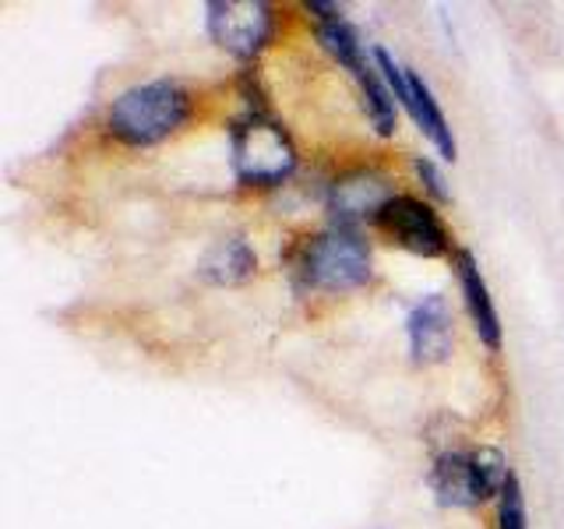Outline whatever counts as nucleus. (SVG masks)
<instances>
[{"label":"nucleus","instance_id":"obj_2","mask_svg":"<svg viewBox=\"0 0 564 529\" xmlns=\"http://www.w3.org/2000/svg\"><path fill=\"white\" fill-rule=\"evenodd\" d=\"M229 166L243 187H279L296 170V145L275 117L251 106L229 123Z\"/></svg>","mask_w":564,"mask_h":529},{"label":"nucleus","instance_id":"obj_9","mask_svg":"<svg viewBox=\"0 0 564 529\" xmlns=\"http://www.w3.org/2000/svg\"><path fill=\"white\" fill-rule=\"evenodd\" d=\"M455 276H458V290H463V300H466V311L473 317V328L480 335V343L498 353L501 349V314L494 307V296H490V287L480 272V261H476L473 251H458L455 255Z\"/></svg>","mask_w":564,"mask_h":529},{"label":"nucleus","instance_id":"obj_4","mask_svg":"<svg viewBox=\"0 0 564 529\" xmlns=\"http://www.w3.org/2000/svg\"><path fill=\"white\" fill-rule=\"evenodd\" d=\"M508 476L511 469L498 449H452L434 458L427 484L445 508H476L490 498H501Z\"/></svg>","mask_w":564,"mask_h":529},{"label":"nucleus","instance_id":"obj_8","mask_svg":"<svg viewBox=\"0 0 564 529\" xmlns=\"http://www.w3.org/2000/svg\"><path fill=\"white\" fill-rule=\"evenodd\" d=\"M405 335H410V357L416 364H441L448 360L455 346V325L452 307L441 293L423 296L405 317Z\"/></svg>","mask_w":564,"mask_h":529},{"label":"nucleus","instance_id":"obj_3","mask_svg":"<svg viewBox=\"0 0 564 529\" xmlns=\"http://www.w3.org/2000/svg\"><path fill=\"white\" fill-rule=\"evenodd\" d=\"M375 276V258L360 234L346 226H332L304 244L296 261V279L304 290L346 293L360 290Z\"/></svg>","mask_w":564,"mask_h":529},{"label":"nucleus","instance_id":"obj_1","mask_svg":"<svg viewBox=\"0 0 564 529\" xmlns=\"http://www.w3.org/2000/svg\"><path fill=\"white\" fill-rule=\"evenodd\" d=\"M191 120V93L181 82L155 78L131 85L106 110V131L128 149H152Z\"/></svg>","mask_w":564,"mask_h":529},{"label":"nucleus","instance_id":"obj_13","mask_svg":"<svg viewBox=\"0 0 564 529\" xmlns=\"http://www.w3.org/2000/svg\"><path fill=\"white\" fill-rule=\"evenodd\" d=\"M352 78H357V85H360L364 110H367L370 123H375V131L378 134H392L395 131V96H392V88L384 85L378 64L360 67Z\"/></svg>","mask_w":564,"mask_h":529},{"label":"nucleus","instance_id":"obj_5","mask_svg":"<svg viewBox=\"0 0 564 529\" xmlns=\"http://www.w3.org/2000/svg\"><path fill=\"white\" fill-rule=\"evenodd\" d=\"M205 29L219 50L251 61L272 40L275 11L264 0H212L205 8Z\"/></svg>","mask_w":564,"mask_h":529},{"label":"nucleus","instance_id":"obj_15","mask_svg":"<svg viewBox=\"0 0 564 529\" xmlns=\"http://www.w3.org/2000/svg\"><path fill=\"white\" fill-rule=\"evenodd\" d=\"M413 170H416V176L423 181V187H427V194H431L434 202H448L445 173H441V170L434 166V159H427V155H416V159H413Z\"/></svg>","mask_w":564,"mask_h":529},{"label":"nucleus","instance_id":"obj_7","mask_svg":"<svg viewBox=\"0 0 564 529\" xmlns=\"http://www.w3.org/2000/svg\"><path fill=\"white\" fill-rule=\"evenodd\" d=\"M392 198H395V191L388 184L384 173L352 170L328 187V212L335 226L349 229V223H357V219H378V212Z\"/></svg>","mask_w":564,"mask_h":529},{"label":"nucleus","instance_id":"obj_10","mask_svg":"<svg viewBox=\"0 0 564 529\" xmlns=\"http://www.w3.org/2000/svg\"><path fill=\"white\" fill-rule=\"evenodd\" d=\"M258 272V255L243 237H223L205 251L198 261V276L212 287H237Z\"/></svg>","mask_w":564,"mask_h":529},{"label":"nucleus","instance_id":"obj_14","mask_svg":"<svg viewBox=\"0 0 564 529\" xmlns=\"http://www.w3.org/2000/svg\"><path fill=\"white\" fill-rule=\"evenodd\" d=\"M498 529H529L525 494H522V484L516 473L508 476V484L498 498Z\"/></svg>","mask_w":564,"mask_h":529},{"label":"nucleus","instance_id":"obj_11","mask_svg":"<svg viewBox=\"0 0 564 529\" xmlns=\"http://www.w3.org/2000/svg\"><path fill=\"white\" fill-rule=\"evenodd\" d=\"M405 114L413 117V123L431 138V145L437 149L441 159H455L458 155V145H455V134H452V123L441 110V102L434 99L431 85L423 82L420 71L410 67V106H405Z\"/></svg>","mask_w":564,"mask_h":529},{"label":"nucleus","instance_id":"obj_12","mask_svg":"<svg viewBox=\"0 0 564 529\" xmlns=\"http://www.w3.org/2000/svg\"><path fill=\"white\" fill-rule=\"evenodd\" d=\"M307 11L317 18V40H322V46L349 71V75H357L360 67H367L360 32L346 22L339 4H307Z\"/></svg>","mask_w":564,"mask_h":529},{"label":"nucleus","instance_id":"obj_6","mask_svg":"<svg viewBox=\"0 0 564 529\" xmlns=\"http://www.w3.org/2000/svg\"><path fill=\"white\" fill-rule=\"evenodd\" d=\"M375 226L392 244L405 247V251H413L420 258H441L452 251L448 226L441 223L431 202L413 198V194H395V198L378 212Z\"/></svg>","mask_w":564,"mask_h":529}]
</instances>
